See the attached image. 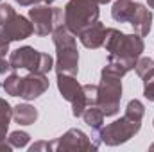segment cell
Listing matches in <instances>:
<instances>
[{"label": "cell", "instance_id": "obj_14", "mask_svg": "<svg viewBox=\"0 0 154 152\" xmlns=\"http://www.w3.org/2000/svg\"><path fill=\"white\" fill-rule=\"evenodd\" d=\"M136 9V2L133 0H116L111 7V16L118 23H129L133 18V13Z\"/></svg>", "mask_w": 154, "mask_h": 152}, {"label": "cell", "instance_id": "obj_3", "mask_svg": "<svg viewBox=\"0 0 154 152\" xmlns=\"http://www.w3.org/2000/svg\"><path fill=\"white\" fill-rule=\"evenodd\" d=\"M99 5L100 4L97 0H68V4L63 9L66 29L77 36L82 29L99 22V14H100Z\"/></svg>", "mask_w": 154, "mask_h": 152}, {"label": "cell", "instance_id": "obj_5", "mask_svg": "<svg viewBox=\"0 0 154 152\" xmlns=\"http://www.w3.org/2000/svg\"><path fill=\"white\" fill-rule=\"evenodd\" d=\"M122 77L102 68L100 82H99V99L97 106L102 109L104 116H115L120 111L122 100Z\"/></svg>", "mask_w": 154, "mask_h": 152}, {"label": "cell", "instance_id": "obj_20", "mask_svg": "<svg viewBox=\"0 0 154 152\" xmlns=\"http://www.w3.org/2000/svg\"><path fill=\"white\" fill-rule=\"evenodd\" d=\"M125 114L136 118V120H143V114H145V106L138 100V99H133L127 102V108H125Z\"/></svg>", "mask_w": 154, "mask_h": 152}, {"label": "cell", "instance_id": "obj_7", "mask_svg": "<svg viewBox=\"0 0 154 152\" xmlns=\"http://www.w3.org/2000/svg\"><path fill=\"white\" fill-rule=\"evenodd\" d=\"M29 20L32 22L34 34L45 38L52 34L57 27L65 25V11L63 7H50V4H38L32 5V9H29Z\"/></svg>", "mask_w": 154, "mask_h": 152}, {"label": "cell", "instance_id": "obj_32", "mask_svg": "<svg viewBox=\"0 0 154 152\" xmlns=\"http://www.w3.org/2000/svg\"><path fill=\"white\" fill-rule=\"evenodd\" d=\"M45 4H52V2H56V0H43Z\"/></svg>", "mask_w": 154, "mask_h": 152}, {"label": "cell", "instance_id": "obj_2", "mask_svg": "<svg viewBox=\"0 0 154 152\" xmlns=\"http://www.w3.org/2000/svg\"><path fill=\"white\" fill-rule=\"evenodd\" d=\"M52 41L56 47V74L74 75L79 74V52H77L75 34L66 29V25L57 27L52 32Z\"/></svg>", "mask_w": 154, "mask_h": 152}, {"label": "cell", "instance_id": "obj_25", "mask_svg": "<svg viewBox=\"0 0 154 152\" xmlns=\"http://www.w3.org/2000/svg\"><path fill=\"white\" fill-rule=\"evenodd\" d=\"M9 43H11V39L7 38V34H5L4 29L0 27V56L5 57V54L9 52Z\"/></svg>", "mask_w": 154, "mask_h": 152}, {"label": "cell", "instance_id": "obj_24", "mask_svg": "<svg viewBox=\"0 0 154 152\" xmlns=\"http://www.w3.org/2000/svg\"><path fill=\"white\" fill-rule=\"evenodd\" d=\"M14 14H16V11L13 9L11 4H0V27L4 23H7Z\"/></svg>", "mask_w": 154, "mask_h": 152}, {"label": "cell", "instance_id": "obj_21", "mask_svg": "<svg viewBox=\"0 0 154 152\" xmlns=\"http://www.w3.org/2000/svg\"><path fill=\"white\" fill-rule=\"evenodd\" d=\"M82 93H84V99H86V106H97L99 84H82Z\"/></svg>", "mask_w": 154, "mask_h": 152}, {"label": "cell", "instance_id": "obj_33", "mask_svg": "<svg viewBox=\"0 0 154 152\" xmlns=\"http://www.w3.org/2000/svg\"><path fill=\"white\" fill-rule=\"evenodd\" d=\"M152 123H154V120H152Z\"/></svg>", "mask_w": 154, "mask_h": 152}, {"label": "cell", "instance_id": "obj_12", "mask_svg": "<svg viewBox=\"0 0 154 152\" xmlns=\"http://www.w3.org/2000/svg\"><path fill=\"white\" fill-rule=\"evenodd\" d=\"M129 25L133 27L134 34L145 38L151 32V27H152V13H151V9H147L143 4L136 2V9L133 13V18L129 22Z\"/></svg>", "mask_w": 154, "mask_h": 152}, {"label": "cell", "instance_id": "obj_22", "mask_svg": "<svg viewBox=\"0 0 154 152\" xmlns=\"http://www.w3.org/2000/svg\"><path fill=\"white\" fill-rule=\"evenodd\" d=\"M134 70H136V75L138 77H145L151 70H154V59H151V57H142L140 56V59L134 65Z\"/></svg>", "mask_w": 154, "mask_h": 152}, {"label": "cell", "instance_id": "obj_1", "mask_svg": "<svg viewBox=\"0 0 154 152\" xmlns=\"http://www.w3.org/2000/svg\"><path fill=\"white\" fill-rule=\"evenodd\" d=\"M108 52V59L118 61L122 66L127 68V72L134 70L136 61L140 59L145 45L143 38L138 34H125L122 31H118L115 27H108L106 29V38L102 45Z\"/></svg>", "mask_w": 154, "mask_h": 152}, {"label": "cell", "instance_id": "obj_15", "mask_svg": "<svg viewBox=\"0 0 154 152\" xmlns=\"http://www.w3.org/2000/svg\"><path fill=\"white\" fill-rule=\"evenodd\" d=\"M38 109L31 104H18L13 108V118L18 125H32L38 120Z\"/></svg>", "mask_w": 154, "mask_h": 152}, {"label": "cell", "instance_id": "obj_9", "mask_svg": "<svg viewBox=\"0 0 154 152\" xmlns=\"http://www.w3.org/2000/svg\"><path fill=\"white\" fill-rule=\"evenodd\" d=\"M48 84L50 82H48L47 74L29 72V75L23 77L20 99H23V100H34V99H38V97H41L48 90Z\"/></svg>", "mask_w": 154, "mask_h": 152}, {"label": "cell", "instance_id": "obj_13", "mask_svg": "<svg viewBox=\"0 0 154 152\" xmlns=\"http://www.w3.org/2000/svg\"><path fill=\"white\" fill-rule=\"evenodd\" d=\"M57 90L61 93V97L68 102H74L77 97L82 93V86L77 82L74 75H63L57 74Z\"/></svg>", "mask_w": 154, "mask_h": 152}, {"label": "cell", "instance_id": "obj_6", "mask_svg": "<svg viewBox=\"0 0 154 152\" xmlns=\"http://www.w3.org/2000/svg\"><path fill=\"white\" fill-rule=\"evenodd\" d=\"M140 129H142V120H136L124 113V116H120L118 120L102 127L99 131V138H100V143L108 147H116L129 141L133 136H136Z\"/></svg>", "mask_w": 154, "mask_h": 152}, {"label": "cell", "instance_id": "obj_30", "mask_svg": "<svg viewBox=\"0 0 154 152\" xmlns=\"http://www.w3.org/2000/svg\"><path fill=\"white\" fill-rule=\"evenodd\" d=\"M147 4H149V7H151V9H154V0H147Z\"/></svg>", "mask_w": 154, "mask_h": 152}, {"label": "cell", "instance_id": "obj_26", "mask_svg": "<svg viewBox=\"0 0 154 152\" xmlns=\"http://www.w3.org/2000/svg\"><path fill=\"white\" fill-rule=\"evenodd\" d=\"M39 150H54V145L52 141H36L34 145L29 147V152H39Z\"/></svg>", "mask_w": 154, "mask_h": 152}, {"label": "cell", "instance_id": "obj_23", "mask_svg": "<svg viewBox=\"0 0 154 152\" xmlns=\"http://www.w3.org/2000/svg\"><path fill=\"white\" fill-rule=\"evenodd\" d=\"M142 79H143V97L149 102H154V70H151Z\"/></svg>", "mask_w": 154, "mask_h": 152}, {"label": "cell", "instance_id": "obj_8", "mask_svg": "<svg viewBox=\"0 0 154 152\" xmlns=\"http://www.w3.org/2000/svg\"><path fill=\"white\" fill-rule=\"evenodd\" d=\"M52 145L57 152H93L99 149L93 140L81 129H68L63 136L54 140Z\"/></svg>", "mask_w": 154, "mask_h": 152}, {"label": "cell", "instance_id": "obj_31", "mask_svg": "<svg viewBox=\"0 0 154 152\" xmlns=\"http://www.w3.org/2000/svg\"><path fill=\"white\" fill-rule=\"evenodd\" d=\"M97 2H99V4H100V5H102V4H109V2H111V0H97Z\"/></svg>", "mask_w": 154, "mask_h": 152}, {"label": "cell", "instance_id": "obj_16", "mask_svg": "<svg viewBox=\"0 0 154 152\" xmlns=\"http://www.w3.org/2000/svg\"><path fill=\"white\" fill-rule=\"evenodd\" d=\"M82 120L88 127H91V131H100L104 123V113L99 106H88L82 113Z\"/></svg>", "mask_w": 154, "mask_h": 152}, {"label": "cell", "instance_id": "obj_11", "mask_svg": "<svg viewBox=\"0 0 154 152\" xmlns=\"http://www.w3.org/2000/svg\"><path fill=\"white\" fill-rule=\"evenodd\" d=\"M79 41L82 43V47L90 48V50H97L104 45V38H106V27L104 23L100 22H95L93 25L82 29L79 34H77Z\"/></svg>", "mask_w": 154, "mask_h": 152}, {"label": "cell", "instance_id": "obj_18", "mask_svg": "<svg viewBox=\"0 0 154 152\" xmlns=\"http://www.w3.org/2000/svg\"><path fill=\"white\" fill-rule=\"evenodd\" d=\"M22 84H23V77H20L16 72L9 74L4 81V91L9 95V97H20L22 93Z\"/></svg>", "mask_w": 154, "mask_h": 152}, {"label": "cell", "instance_id": "obj_29", "mask_svg": "<svg viewBox=\"0 0 154 152\" xmlns=\"http://www.w3.org/2000/svg\"><path fill=\"white\" fill-rule=\"evenodd\" d=\"M13 149L11 145H9V141H5V140H0V150H5V152H9Z\"/></svg>", "mask_w": 154, "mask_h": 152}, {"label": "cell", "instance_id": "obj_17", "mask_svg": "<svg viewBox=\"0 0 154 152\" xmlns=\"http://www.w3.org/2000/svg\"><path fill=\"white\" fill-rule=\"evenodd\" d=\"M11 118H13V108H11V104L5 99H0V140L7 138Z\"/></svg>", "mask_w": 154, "mask_h": 152}, {"label": "cell", "instance_id": "obj_19", "mask_svg": "<svg viewBox=\"0 0 154 152\" xmlns=\"http://www.w3.org/2000/svg\"><path fill=\"white\" fill-rule=\"evenodd\" d=\"M7 141H9V145H11L13 149H23V147L29 145L31 134L25 132V131H13V132L9 134V138H7Z\"/></svg>", "mask_w": 154, "mask_h": 152}, {"label": "cell", "instance_id": "obj_10", "mask_svg": "<svg viewBox=\"0 0 154 152\" xmlns=\"http://www.w3.org/2000/svg\"><path fill=\"white\" fill-rule=\"evenodd\" d=\"M4 32L7 34V38L11 41H22V39H27L32 36L34 32V27H32V22L22 14H14L7 23L2 25Z\"/></svg>", "mask_w": 154, "mask_h": 152}, {"label": "cell", "instance_id": "obj_4", "mask_svg": "<svg viewBox=\"0 0 154 152\" xmlns=\"http://www.w3.org/2000/svg\"><path fill=\"white\" fill-rule=\"evenodd\" d=\"M9 65L13 72L27 70V72H39V74H48L54 70V59L52 56L39 52L34 47H20L9 54Z\"/></svg>", "mask_w": 154, "mask_h": 152}, {"label": "cell", "instance_id": "obj_28", "mask_svg": "<svg viewBox=\"0 0 154 152\" xmlns=\"http://www.w3.org/2000/svg\"><path fill=\"white\" fill-rule=\"evenodd\" d=\"M14 2L22 7H32V5H38L41 0H14Z\"/></svg>", "mask_w": 154, "mask_h": 152}, {"label": "cell", "instance_id": "obj_27", "mask_svg": "<svg viewBox=\"0 0 154 152\" xmlns=\"http://www.w3.org/2000/svg\"><path fill=\"white\" fill-rule=\"evenodd\" d=\"M9 70H11L9 61H5V57H4V56H0V75H5Z\"/></svg>", "mask_w": 154, "mask_h": 152}]
</instances>
